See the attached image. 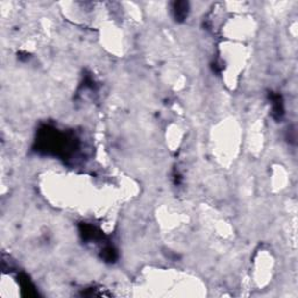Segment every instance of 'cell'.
Wrapping results in <instances>:
<instances>
[{"instance_id": "2", "label": "cell", "mask_w": 298, "mask_h": 298, "mask_svg": "<svg viewBox=\"0 0 298 298\" xmlns=\"http://www.w3.org/2000/svg\"><path fill=\"white\" fill-rule=\"evenodd\" d=\"M189 14V4L186 1H176L173 4V15L177 23H183Z\"/></svg>"}, {"instance_id": "1", "label": "cell", "mask_w": 298, "mask_h": 298, "mask_svg": "<svg viewBox=\"0 0 298 298\" xmlns=\"http://www.w3.org/2000/svg\"><path fill=\"white\" fill-rule=\"evenodd\" d=\"M269 100L272 102V114L276 120H279L284 116V104L282 96L278 93H269Z\"/></svg>"}]
</instances>
